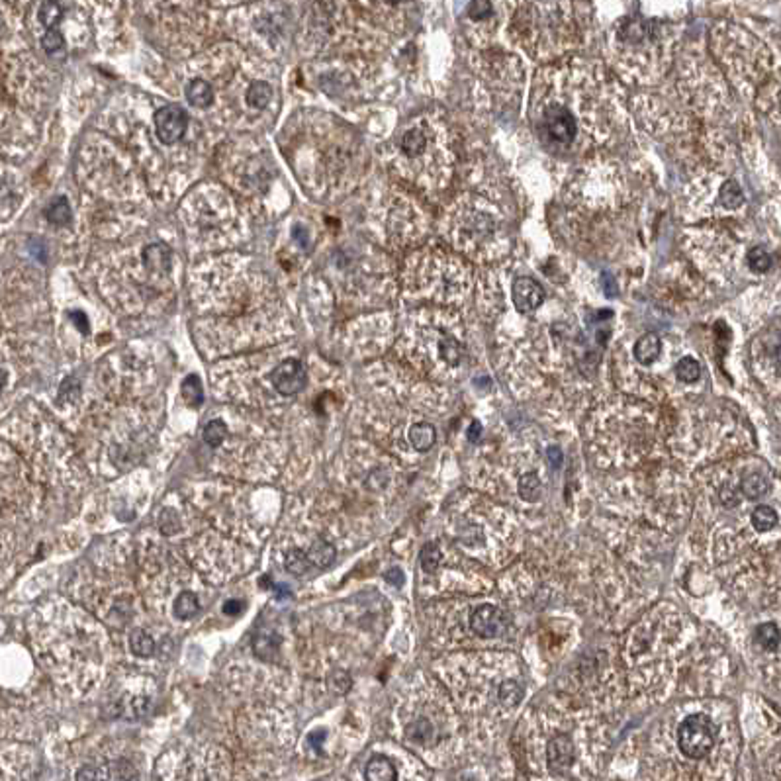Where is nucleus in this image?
I'll list each match as a JSON object with an SVG mask.
<instances>
[{
	"instance_id": "45",
	"label": "nucleus",
	"mask_w": 781,
	"mask_h": 781,
	"mask_svg": "<svg viewBox=\"0 0 781 781\" xmlns=\"http://www.w3.org/2000/svg\"><path fill=\"white\" fill-rule=\"evenodd\" d=\"M159 529L165 534L179 533V529H181V517H179V513L174 509H171V507L169 509H163L161 515H159Z\"/></svg>"
},
{
	"instance_id": "24",
	"label": "nucleus",
	"mask_w": 781,
	"mask_h": 781,
	"mask_svg": "<svg viewBox=\"0 0 781 781\" xmlns=\"http://www.w3.org/2000/svg\"><path fill=\"white\" fill-rule=\"evenodd\" d=\"M364 777L368 781H396L398 772L388 756H372L371 762L366 763V773Z\"/></svg>"
},
{
	"instance_id": "55",
	"label": "nucleus",
	"mask_w": 781,
	"mask_h": 781,
	"mask_svg": "<svg viewBox=\"0 0 781 781\" xmlns=\"http://www.w3.org/2000/svg\"><path fill=\"white\" fill-rule=\"evenodd\" d=\"M241 609H243V603L237 600H229L228 603L223 605V611H226L228 615H237Z\"/></svg>"
},
{
	"instance_id": "22",
	"label": "nucleus",
	"mask_w": 781,
	"mask_h": 781,
	"mask_svg": "<svg viewBox=\"0 0 781 781\" xmlns=\"http://www.w3.org/2000/svg\"><path fill=\"white\" fill-rule=\"evenodd\" d=\"M754 102L762 110L763 114L772 120L773 124H780V73L766 83V85L754 95Z\"/></svg>"
},
{
	"instance_id": "50",
	"label": "nucleus",
	"mask_w": 781,
	"mask_h": 781,
	"mask_svg": "<svg viewBox=\"0 0 781 781\" xmlns=\"http://www.w3.org/2000/svg\"><path fill=\"white\" fill-rule=\"evenodd\" d=\"M562 450H560V447H548L546 448V462H548V466L554 468V470H558V468L562 466Z\"/></svg>"
},
{
	"instance_id": "19",
	"label": "nucleus",
	"mask_w": 781,
	"mask_h": 781,
	"mask_svg": "<svg viewBox=\"0 0 781 781\" xmlns=\"http://www.w3.org/2000/svg\"><path fill=\"white\" fill-rule=\"evenodd\" d=\"M511 302L519 314H531L544 302L543 286L529 277L515 278L511 284Z\"/></svg>"
},
{
	"instance_id": "13",
	"label": "nucleus",
	"mask_w": 781,
	"mask_h": 781,
	"mask_svg": "<svg viewBox=\"0 0 781 781\" xmlns=\"http://www.w3.org/2000/svg\"><path fill=\"white\" fill-rule=\"evenodd\" d=\"M472 67L484 78L486 88H490L499 102L509 104L523 88L525 67L517 55L486 51V55L472 61Z\"/></svg>"
},
{
	"instance_id": "9",
	"label": "nucleus",
	"mask_w": 781,
	"mask_h": 781,
	"mask_svg": "<svg viewBox=\"0 0 781 781\" xmlns=\"http://www.w3.org/2000/svg\"><path fill=\"white\" fill-rule=\"evenodd\" d=\"M723 73L703 49L689 48L677 65L679 100L701 120L721 122L733 114V95Z\"/></svg>"
},
{
	"instance_id": "11",
	"label": "nucleus",
	"mask_w": 781,
	"mask_h": 781,
	"mask_svg": "<svg viewBox=\"0 0 781 781\" xmlns=\"http://www.w3.org/2000/svg\"><path fill=\"white\" fill-rule=\"evenodd\" d=\"M684 249L693 267L707 280L723 286L738 278L746 258L742 241L713 221L709 226L686 229Z\"/></svg>"
},
{
	"instance_id": "27",
	"label": "nucleus",
	"mask_w": 781,
	"mask_h": 781,
	"mask_svg": "<svg viewBox=\"0 0 781 781\" xmlns=\"http://www.w3.org/2000/svg\"><path fill=\"white\" fill-rule=\"evenodd\" d=\"M738 488H740L744 497H748V499H760V497L768 494L770 482H768V478L763 476L762 472H750V474H746L740 480V486Z\"/></svg>"
},
{
	"instance_id": "33",
	"label": "nucleus",
	"mask_w": 781,
	"mask_h": 781,
	"mask_svg": "<svg viewBox=\"0 0 781 781\" xmlns=\"http://www.w3.org/2000/svg\"><path fill=\"white\" fill-rule=\"evenodd\" d=\"M519 496L523 497L525 502H537L541 494H543V484H541V478L537 476L534 472H527L523 476L519 478Z\"/></svg>"
},
{
	"instance_id": "40",
	"label": "nucleus",
	"mask_w": 781,
	"mask_h": 781,
	"mask_svg": "<svg viewBox=\"0 0 781 781\" xmlns=\"http://www.w3.org/2000/svg\"><path fill=\"white\" fill-rule=\"evenodd\" d=\"M130 647H132V652L135 656L139 658H149L155 652V642L145 630H135L132 639H130Z\"/></svg>"
},
{
	"instance_id": "23",
	"label": "nucleus",
	"mask_w": 781,
	"mask_h": 781,
	"mask_svg": "<svg viewBox=\"0 0 781 781\" xmlns=\"http://www.w3.org/2000/svg\"><path fill=\"white\" fill-rule=\"evenodd\" d=\"M660 353H662V339L658 333H644L637 339V343L633 347V354L642 366L654 364Z\"/></svg>"
},
{
	"instance_id": "17",
	"label": "nucleus",
	"mask_w": 781,
	"mask_h": 781,
	"mask_svg": "<svg viewBox=\"0 0 781 781\" xmlns=\"http://www.w3.org/2000/svg\"><path fill=\"white\" fill-rule=\"evenodd\" d=\"M188 127V116L182 110L181 106L171 104L161 108L155 114V132L157 137L167 145H172L186 134Z\"/></svg>"
},
{
	"instance_id": "58",
	"label": "nucleus",
	"mask_w": 781,
	"mask_h": 781,
	"mask_svg": "<svg viewBox=\"0 0 781 781\" xmlns=\"http://www.w3.org/2000/svg\"><path fill=\"white\" fill-rule=\"evenodd\" d=\"M4 384H6V372L0 368V390L4 388Z\"/></svg>"
},
{
	"instance_id": "28",
	"label": "nucleus",
	"mask_w": 781,
	"mask_h": 781,
	"mask_svg": "<svg viewBox=\"0 0 781 781\" xmlns=\"http://www.w3.org/2000/svg\"><path fill=\"white\" fill-rule=\"evenodd\" d=\"M186 98L196 108H208L214 102V90H212L210 83H206L202 78H196L186 88Z\"/></svg>"
},
{
	"instance_id": "26",
	"label": "nucleus",
	"mask_w": 781,
	"mask_h": 781,
	"mask_svg": "<svg viewBox=\"0 0 781 781\" xmlns=\"http://www.w3.org/2000/svg\"><path fill=\"white\" fill-rule=\"evenodd\" d=\"M744 261H746V267H748V270H750L752 275L762 277V275H766V272L772 268L773 257L772 253L763 247V245H756V247H752L750 251H746V258H744Z\"/></svg>"
},
{
	"instance_id": "31",
	"label": "nucleus",
	"mask_w": 781,
	"mask_h": 781,
	"mask_svg": "<svg viewBox=\"0 0 781 781\" xmlns=\"http://www.w3.org/2000/svg\"><path fill=\"white\" fill-rule=\"evenodd\" d=\"M172 611H174V615H177L179 619L182 621L192 619V617L200 611V601H198V597H196L192 591H184V593H181V595L174 600Z\"/></svg>"
},
{
	"instance_id": "14",
	"label": "nucleus",
	"mask_w": 781,
	"mask_h": 781,
	"mask_svg": "<svg viewBox=\"0 0 781 781\" xmlns=\"http://www.w3.org/2000/svg\"><path fill=\"white\" fill-rule=\"evenodd\" d=\"M505 2L504 0H472L466 10V34L470 41L478 49H488L505 22Z\"/></svg>"
},
{
	"instance_id": "25",
	"label": "nucleus",
	"mask_w": 781,
	"mask_h": 781,
	"mask_svg": "<svg viewBox=\"0 0 781 781\" xmlns=\"http://www.w3.org/2000/svg\"><path fill=\"white\" fill-rule=\"evenodd\" d=\"M437 441V429L433 427L431 423H413L410 429V443L413 445L415 450L420 452H427L429 448L435 445Z\"/></svg>"
},
{
	"instance_id": "51",
	"label": "nucleus",
	"mask_w": 781,
	"mask_h": 781,
	"mask_svg": "<svg viewBox=\"0 0 781 781\" xmlns=\"http://www.w3.org/2000/svg\"><path fill=\"white\" fill-rule=\"evenodd\" d=\"M721 502H723L726 507H734V505H738V494H736V490H734L731 484H726V486L723 488V492H721Z\"/></svg>"
},
{
	"instance_id": "18",
	"label": "nucleus",
	"mask_w": 781,
	"mask_h": 781,
	"mask_svg": "<svg viewBox=\"0 0 781 781\" xmlns=\"http://www.w3.org/2000/svg\"><path fill=\"white\" fill-rule=\"evenodd\" d=\"M272 386L282 396H294L307 384V372L298 359H286L272 371Z\"/></svg>"
},
{
	"instance_id": "35",
	"label": "nucleus",
	"mask_w": 781,
	"mask_h": 781,
	"mask_svg": "<svg viewBox=\"0 0 781 781\" xmlns=\"http://www.w3.org/2000/svg\"><path fill=\"white\" fill-rule=\"evenodd\" d=\"M182 398L184 401L191 406V408H198L202 401H204V390H202V382L196 374L186 376L182 382Z\"/></svg>"
},
{
	"instance_id": "5",
	"label": "nucleus",
	"mask_w": 781,
	"mask_h": 781,
	"mask_svg": "<svg viewBox=\"0 0 781 781\" xmlns=\"http://www.w3.org/2000/svg\"><path fill=\"white\" fill-rule=\"evenodd\" d=\"M677 32L656 20L625 18L609 34V63L633 86H652L674 63Z\"/></svg>"
},
{
	"instance_id": "52",
	"label": "nucleus",
	"mask_w": 781,
	"mask_h": 781,
	"mask_svg": "<svg viewBox=\"0 0 781 781\" xmlns=\"http://www.w3.org/2000/svg\"><path fill=\"white\" fill-rule=\"evenodd\" d=\"M384 578H386V581L388 583H392V586H396V588H401L403 586V572L400 570V568H392V570H388L386 574H384Z\"/></svg>"
},
{
	"instance_id": "15",
	"label": "nucleus",
	"mask_w": 781,
	"mask_h": 781,
	"mask_svg": "<svg viewBox=\"0 0 781 781\" xmlns=\"http://www.w3.org/2000/svg\"><path fill=\"white\" fill-rule=\"evenodd\" d=\"M633 110L639 118L640 125L654 137H666L668 134H682L684 130H687L686 118L677 114L676 110H672L664 102H660L654 96H639L635 100Z\"/></svg>"
},
{
	"instance_id": "37",
	"label": "nucleus",
	"mask_w": 781,
	"mask_h": 781,
	"mask_svg": "<svg viewBox=\"0 0 781 781\" xmlns=\"http://www.w3.org/2000/svg\"><path fill=\"white\" fill-rule=\"evenodd\" d=\"M676 376L677 380L686 382V384L697 382L701 376V364L693 357H684L676 364Z\"/></svg>"
},
{
	"instance_id": "48",
	"label": "nucleus",
	"mask_w": 781,
	"mask_h": 781,
	"mask_svg": "<svg viewBox=\"0 0 781 781\" xmlns=\"http://www.w3.org/2000/svg\"><path fill=\"white\" fill-rule=\"evenodd\" d=\"M63 46H65L63 36H61V32H57L55 28L48 29V34H46L43 39H41V48L46 49L48 53H57L59 49H63Z\"/></svg>"
},
{
	"instance_id": "29",
	"label": "nucleus",
	"mask_w": 781,
	"mask_h": 781,
	"mask_svg": "<svg viewBox=\"0 0 781 781\" xmlns=\"http://www.w3.org/2000/svg\"><path fill=\"white\" fill-rule=\"evenodd\" d=\"M335 556H337L335 546L331 543L324 541V539H317V541L310 546V551H307V558H310V562H312V566H317V568H325V566L333 564Z\"/></svg>"
},
{
	"instance_id": "8",
	"label": "nucleus",
	"mask_w": 781,
	"mask_h": 781,
	"mask_svg": "<svg viewBox=\"0 0 781 781\" xmlns=\"http://www.w3.org/2000/svg\"><path fill=\"white\" fill-rule=\"evenodd\" d=\"M630 198L633 186L625 165L607 155L581 161L562 186L564 204L590 216L621 212Z\"/></svg>"
},
{
	"instance_id": "1",
	"label": "nucleus",
	"mask_w": 781,
	"mask_h": 781,
	"mask_svg": "<svg viewBox=\"0 0 781 781\" xmlns=\"http://www.w3.org/2000/svg\"><path fill=\"white\" fill-rule=\"evenodd\" d=\"M625 118L623 95L597 61L568 55L534 75L529 122L546 151L572 157L600 149Z\"/></svg>"
},
{
	"instance_id": "10",
	"label": "nucleus",
	"mask_w": 781,
	"mask_h": 781,
	"mask_svg": "<svg viewBox=\"0 0 781 781\" xmlns=\"http://www.w3.org/2000/svg\"><path fill=\"white\" fill-rule=\"evenodd\" d=\"M408 335L420 353L417 357L433 364V368L452 372L466 359L460 317L448 307L437 305L413 314Z\"/></svg>"
},
{
	"instance_id": "38",
	"label": "nucleus",
	"mask_w": 781,
	"mask_h": 781,
	"mask_svg": "<svg viewBox=\"0 0 781 781\" xmlns=\"http://www.w3.org/2000/svg\"><path fill=\"white\" fill-rule=\"evenodd\" d=\"M228 433L229 429L228 425H226V421L221 420H212L206 427H204V433H202V437H204V441L210 445V447H219L226 438H228Z\"/></svg>"
},
{
	"instance_id": "44",
	"label": "nucleus",
	"mask_w": 781,
	"mask_h": 781,
	"mask_svg": "<svg viewBox=\"0 0 781 781\" xmlns=\"http://www.w3.org/2000/svg\"><path fill=\"white\" fill-rule=\"evenodd\" d=\"M169 257H171L169 249L161 247V245H151L145 249V258L153 268H159V270L169 268Z\"/></svg>"
},
{
	"instance_id": "36",
	"label": "nucleus",
	"mask_w": 781,
	"mask_h": 781,
	"mask_svg": "<svg viewBox=\"0 0 781 781\" xmlns=\"http://www.w3.org/2000/svg\"><path fill=\"white\" fill-rule=\"evenodd\" d=\"M46 218L53 226H67L71 221V206H69L67 198L59 196L57 200L51 202L46 210Z\"/></svg>"
},
{
	"instance_id": "20",
	"label": "nucleus",
	"mask_w": 781,
	"mask_h": 781,
	"mask_svg": "<svg viewBox=\"0 0 781 781\" xmlns=\"http://www.w3.org/2000/svg\"><path fill=\"white\" fill-rule=\"evenodd\" d=\"M576 758V748L572 742L570 736L566 734H558L548 740V748H546V760H548V768L556 773H562L566 770H570L572 763Z\"/></svg>"
},
{
	"instance_id": "30",
	"label": "nucleus",
	"mask_w": 781,
	"mask_h": 781,
	"mask_svg": "<svg viewBox=\"0 0 781 781\" xmlns=\"http://www.w3.org/2000/svg\"><path fill=\"white\" fill-rule=\"evenodd\" d=\"M278 648H280V637H277L275 633H261L253 640V652L265 660H272L277 656Z\"/></svg>"
},
{
	"instance_id": "49",
	"label": "nucleus",
	"mask_w": 781,
	"mask_h": 781,
	"mask_svg": "<svg viewBox=\"0 0 781 781\" xmlns=\"http://www.w3.org/2000/svg\"><path fill=\"white\" fill-rule=\"evenodd\" d=\"M408 734H410L411 738H417V740H423L427 734H431V724L425 721V719H420V721H415L413 724H410V728H408Z\"/></svg>"
},
{
	"instance_id": "56",
	"label": "nucleus",
	"mask_w": 781,
	"mask_h": 781,
	"mask_svg": "<svg viewBox=\"0 0 781 781\" xmlns=\"http://www.w3.org/2000/svg\"><path fill=\"white\" fill-rule=\"evenodd\" d=\"M71 317L75 319L76 327H78V329H81L83 333H86V331H88V325H86L85 314H81V312H73V314H71Z\"/></svg>"
},
{
	"instance_id": "39",
	"label": "nucleus",
	"mask_w": 781,
	"mask_h": 781,
	"mask_svg": "<svg viewBox=\"0 0 781 781\" xmlns=\"http://www.w3.org/2000/svg\"><path fill=\"white\" fill-rule=\"evenodd\" d=\"M247 102L253 108H265L272 98V88L267 83H253L247 90Z\"/></svg>"
},
{
	"instance_id": "12",
	"label": "nucleus",
	"mask_w": 781,
	"mask_h": 781,
	"mask_svg": "<svg viewBox=\"0 0 781 781\" xmlns=\"http://www.w3.org/2000/svg\"><path fill=\"white\" fill-rule=\"evenodd\" d=\"M429 216L420 202L403 192H394L386 206L384 233L394 247H408L425 237Z\"/></svg>"
},
{
	"instance_id": "6",
	"label": "nucleus",
	"mask_w": 781,
	"mask_h": 781,
	"mask_svg": "<svg viewBox=\"0 0 781 781\" xmlns=\"http://www.w3.org/2000/svg\"><path fill=\"white\" fill-rule=\"evenodd\" d=\"M474 272L457 253L438 245L413 251L403 267V290L413 300H425L450 307L462 304L472 294Z\"/></svg>"
},
{
	"instance_id": "34",
	"label": "nucleus",
	"mask_w": 781,
	"mask_h": 781,
	"mask_svg": "<svg viewBox=\"0 0 781 781\" xmlns=\"http://www.w3.org/2000/svg\"><path fill=\"white\" fill-rule=\"evenodd\" d=\"M754 637L760 642V647L766 650H777L780 648V629L775 623H763L758 625L754 630Z\"/></svg>"
},
{
	"instance_id": "7",
	"label": "nucleus",
	"mask_w": 781,
	"mask_h": 781,
	"mask_svg": "<svg viewBox=\"0 0 781 781\" xmlns=\"http://www.w3.org/2000/svg\"><path fill=\"white\" fill-rule=\"evenodd\" d=\"M709 49L726 83L742 98H754L775 73H780L777 61L762 39L733 22L714 26Z\"/></svg>"
},
{
	"instance_id": "41",
	"label": "nucleus",
	"mask_w": 781,
	"mask_h": 781,
	"mask_svg": "<svg viewBox=\"0 0 781 781\" xmlns=\"http://www.w3.org/2000/svg\"><path fill=\"white\" fill-rule=\"evenodd\" d=\"M441 560H443V553H441V548H438L437 544L427 543L423 546V551L420 554L421 570L427 572V574H433L438 568Z\"/></svg>"
},
{
	"instance_id": "43",
	"label": "nucleus",
	"mask_w": 781,
	"mask_h": 781,
	"mask_svg": "<svg viewBox=\"0 0 781 781\" xmlns=\"http://www.w3.org/2000/svg\"><path fill=\"white\" fill-rule=\"evenodd\" d=\"M61 16H63V8H61L57 0H46L39 8V22L48 29L53 28L61 20Z\"/></svg>"
},
{
	"instance_id": "53",
	"label": "nucleus",
	"mask_w": 781,
	"mask_h": 781,
	"mask_svg": "<svg viewBox=\"0 0 781 781\" xmlns=\"http://www.w3.org/2000/svg\"><path fill=\"white\" fill-rule=\"evenodd\" d=\"M482 431H484L482 423H480V421H472L466 433L468 441H470V443H480V438H482Z\"/></svg>"
},
{
	"instance_id": "16",
	"label": "nucleus",
	"mask_w": 781,
	"mask_h": 781,
	"mask_svg": "<svg viewBox=\"0 0 781 781\" xmlns=\"http://www.w3.org/2000/svg\"><path fill=\"white\" fill-rule=\"evenodd\" d=\"M717 726L703 713L686 717L677 728V746L684 756L691 760H703L714 748Z\"/></svg>"
},
{
	"instance_id": "46",
	"label": "nucleus",
	"mask_w": 781,
	"mask_h": 781,
	"mask_svg": "<svg viewBox=\"0 0 781 781\" xmlns=\"http://www.w3.org/2000/svg\"><path fill=\"white\" fill-rule=\"evenodd\" d=\"M327 686H329V689H333L335 693H347L351 689V686H353V679H351V676L347 672L337 670L333 674H329Z\"/></svg>"
},
{
	"instance_id": "54",
	"label": "nucleus",
	"mask_w": 781,
	"mask_h": 781,
	"mask_svg": "<svg viewBox=\"0 0 781 781\" xmlns=\"http://www.w3.org/2000/svg\"><path fill=\"white\" fill-rule=\"evenodd\" d=\"M324 740H325V733H324V731H317V733H312V734H310V738H307V742L312 744V746H314V748H315V750H317V752L322 750V742H324Z\"/></svg>"
},
{
	"instance_id": "2",
	"label": "nucleus",
	"mask_w": 781,
	"mask_h": 781,
	"mask_svg": "<svg viewBox=\"0 0 781 781\" xmlns=\"http://www.w3.org/2000/svg\"><path fill=\"white\" fill-rule=\"evenodd\" d=\"M507 32L527 55L539 61H558L588 46L590 8L574 0L521 2L507 22Z\"/></svg>"
},
{
	"instance_id": "57",
	"label": "nucleus",
	"mask_w": 781,
	"mask_h": 781,
	"mask_svg": "<svg viewBox=\"0 0 781 781\" xmlns=\"http://www.w3.org/2000/svg\"><path fill=\"white\" fill-rule=\"evenodd\" d=\"M294 239H298V241H300V245H302V247H307V235H305V231L302 228L294 229Z\"/></svg>"
},
{
	"instance_id": "42",
	"label": "nucleus",
	"mask_w": 781,
	"mask_h": 781,
	"mask_svg": "<svg viewBox=\"0 0 781 781\" xmlns=\"http://www.w3.org/2000/svg\"><path fill=\"white\" fill-rule=\"evenodd\" d=\"M310 566H312V562H310V558H307V553H304V551L294 548L292 553L286 554V560H284L286 572H290V574H294V576H302V574L307 572Z\"/></svg>"
},
{
	"instance_id": "21",
	"label": "nucleus",
	"mask_w": 781,
	"mask_h": 781,
	"mask_svg": "<svg viewBox=\"0 0 781 781\" xmlns=\"http://www.w3.org/2000/svg\"><path fill=\"white\" fill-rule=\"evenodd\" d=\"M470 629L482 639H494L502 633V611L494 605H480L470 615Z\"/></svg>"
},
{
	"instance_id": "47",
	"label": "nucleus",
	"mask_w": 781,
	"mask_h": 781,
	"mask_svg": "<svg viewBox=\"0 0 781 781\" xmlns=\"http://www.w3.org/2000/svg\"><path fill=\"white\" fill-rule=\"evenodd\" d=\"M499 699L505 701L507 705H515L523 699V687L517 686L515 682H505L499 689Z\"/></svg>"
},
{
	"instance_id": "3",
	"label": "nucleus",
	"mask_w": 781,
	"mask_h": 781,
	"mask_svg": "<svg viewBox=\"0 0 781 781\" xmlns=\"http://www.w3.org/2000/svg\"><path fill=\"white\" fill-rule=\"evenodd\" d=\"M438 235L466 261L492 265L509 255L513 239L502 206L480 192H462L438 219Z\"/></svg>"
},
{
	"instance_id": "32",
	"label": "nucleus",
	"mask_w": 781,
	"mask_h": 781,
	"mask_svg": "<svg viewBox=\"0 0 781 781\" xmlns=\"http://www.w3.org/2000/svg\"><path fill=\"white\" fill-rule=\"evenodd\" d=\"M777 525V513L770 505H758L752 511V527L758 533H768Z\"/></svg>"
},
{
	"instance_id": "4",
	"label": "nucleus",
	"mask_w": 781,
	"mask_h": 781,
	"mask_svg": "<svg viewBox=\"0 0 781 781\" xmlns=\"http://www.w3.org/2000/svg\"><path fill=\"white\" fill-rule=\"evenodd\" d=\"M457 165L448 125L437 114H421L403 127L396 141L394 169L423 194L435 196L447 188Z\"/></svg>"
}]
</instances>
